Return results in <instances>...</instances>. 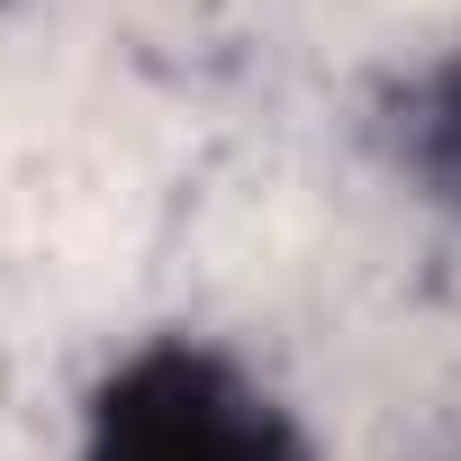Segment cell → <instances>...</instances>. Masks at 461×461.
Wrapping results in <instances>:
<instances>
[{
    "label": "cell",
    "mask_w": 461,
    "mask_h": 461,
    "mask_svg": "<svg viewBox=\"0 0 461 461\" xmlns=\"http://www.w3.org/2000/svg\"><path fill=\"white\" fill-rule=\"evenodd\" d=\"M82 461H317L299 416L199 335H154L100 371Z\"/></svg>",
    "instance_id": "6da1fadb"
},
{
    "label": "cell",
    "mask_w": 461,
    "mask_h": 461,
    "mask_svg": "<svg viewBox=\"0 0 461 461\" xmlns=\"http://www.w3.org/2000/svg\"><path fill=\"white\" fill-rule=\"evenodd\" d=\"M398 163H407V181L434 199V208H452L461 217V46L452 55H434L407 91H398Z\"/></svg>",
    "instance_id": "7a4b0ae2"
}]
</instances>
